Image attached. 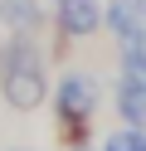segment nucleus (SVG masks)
<instances>
[{
    "label": "nucleus",
    "instance_id": "1",
    "mask_svg": "<svg viewBox=\"0 0 146 151\" xmlns=\"http://www.w3.org/2000/svg\"><path fill=\"white\" fill-rule=\"evenodd\" d=\"M49 44L44 34H5L0 39V98L10 112H39L54 98V78H49Z\"/></svg>",
    "mask_w": 146,
    "mask_h": 151
},
{
    "label": "nucleus",
    "instance_id": "2",
    "mask_svg": "<svg viewBox=\"0 0 146 151\" xmlns=\"http://www.w3.org/2000/svg\"><path fill=\"white\" fill-rule=\"evenodd\" d=\"M54 132L58 146H93L97 137V112H102V78L93 68H63V78L54 83Z\"/></svg>",
    "mask_w": 146,
    "mask_h": 151
},
{
    "label": "nucleus",
    "instance_id": "3",
    "mask_svg": "<svg viewBox=\"0 0 146 151\" xmlns=\"http://www.w3.org/2000/svg\"><path fill=\"white\" fill-rule=\"evenodd\" d=\"M49 54L63 59L68 44H88L97 34H107V5L102 0H49Z\"/></svg>",
    "mask_w": 146,
    "mask_h": 151
},
{
    "label": "nucleus",
    "instance_id": "4",
    "mask_svg": "<svg viewBox=\"0 0 146 151\" xmlns=\"http://www.w3.org/2000/svg\"><path fill=\"white\" fill-rule=\"evenodd\" d=\"M107 5V34L117 54L146 49V0H102Z\"/></svg>",
    "mask_w": 146,
    "mask_h": 151
},
{
    "label": "nucleus",
    "instance_id": "5",
    "mask_svg": "<svg viewBox=\"0 0 146 151\" xmlns=\"http://www.w3.org/2000/svg\"><path fill=\"white\" fill-rule=\"evenodd\" d=\"M0 29L5 34H44L49 29V0H0Z\"/></svg>",
    "mask_w": 146,
    "mask_h": 151
},
{
    "label": "nucleus",
    "instance_id": "6",
    "mask_svg": "<svg viewBox=\"0 0 146 151\" xmlns=\"http://www.w3.org/2000/svg\"><path fill=\"white\" fill-rule=\"evenodd\" d=\"M112 112L122 127L146 132V88H132V83H112Z\"/></svg>",
    "mask_w": 146,
    "mask_h": 151
},
{
    "label": "nucleus",
    "instance_id": "7",
    "mask_svg": "<svg viewBox=\"0 0 146 151\" xmlns=\"http://www.w3.org/2000/svg\"><path fill=\"white\" fill-rule=\"evenodd\" d=\"M102 151H146V132H136V127H122L117 122L112 132H102V141H97Z\"/></svg>",
    "mask_w": 146,
    "mask_h": 151
},
{
    "label": "nucleus",
    "instance_id": "8",
    "mask_svg": "<svg viewBox=\"0 0 146 151\" xmlns=\"http://www.w3.org/2000/svg\"><path fill=\"white\" fill-rule=\"evenodd\" d=\"M117 83H132V88H146V49L117 54Z\"/></svg>",
    "mask_w": 146,
    "mask_h": 151
},
{
    "label": "nucleus",
    "instance_id": "9",
    "mask_svg": "<svg viewBox=\"0 0 146 151\" xmlns=\"http://www.w3.org/2000/svg\"><path fill=\"white\" fill-rule=\"evenodd\" d=\"M73 151H102V146H97V141H93V146H73Z\"/></svg>",
    "mask_w": 146,
    "mask_h": 151
},
{
    "label": "nucleus",
    "instance_id": "10",
    "mask_svg": "<svg viewBox=\"0 0 146 151\" xmlns=\"http://www.w3.org/2000/svg\"><path fill=\"white\" fill-rule=\"evenodd\" d=\"M5 151H34V146H5Z\"/></svg>",
    "mask_w": 146,
    "mask_h": 151
}]
</instances>
